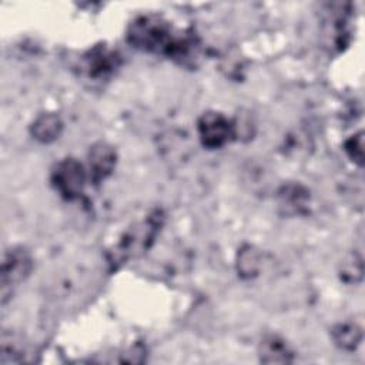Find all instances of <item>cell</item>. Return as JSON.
<instances>
[{"mask_svg": "<svg viewBox=\"0 0 365 365\" xmlns=\"http://www.w3.org/2000/svg\"><path fill=\"white\" fill-rule=\"evenodd\" d=\"M128 41L141 50L158 53L180 61L195 53V41L190 36H173L170 26L158 17L137 19L128 29Z\"/></svg>", "mask_w": 365, "mask_h": 365, "instance_id": "obj_1", "label": "cell"}, {"mask_svg": "<svg viewBox=\"0 0 365 365\" xmlns=\"http://www.w3.org/2000/svg\"><path fill=\"white\" fill-rule=\"evenodd\" d=\"M86 171L74 158L58 161L51 171V182L61 197L74 200L81 195L86 184Z\"/></svg>", "mask_w": 365, "mask_h": 365, "instance_id": "obj_2", "label": "cell"}, {"mask_svg": "<svg viewBox=\"0 0 365 365\" xmlns=\"http://www.w3.org/2000/svg\"><path fill=\"white\" fill-rule=\"evenodd\" d=\"M198 135L207 148H221L235 135V124L221 113L207 111L198 120Z\"/></svg>", "mask_w": 365, "mask_h": 365, "instance_id": "obj_3", "label": "cell"}, {"mask_svg": "<svg viewBox=\"0 0 365 365\" xmlns=\"http://www.w3.org/2000/svg\"><path fill=\"white\" fill-rule=\"evenodd\" d=\"M33 268V259L27 250L23 247H14L3 255L1 262V297L7 289L24 281Z\"/></svg>", "mask_w": 365, "mask_h": 365, "instance_id": "obj_4", "label": "cell"}, {"mask_svg": "<svg viewBox=\"0 0 365 365\" xmlns=\"http://www.w3.org/2000/svg\"><path fill=\"white\" fill-rule=\"evenodd\" d=\"M154 231L155 224H153L151 221H147L137 225V228H133L130 232L125 234V238L121 240V242L114 248V257L111 262L115 264L118 261L128 259L130 257L145 250L154 237Z\"/></svg>", "mask_w": 365, "mask_h": 365, "instance_id": "obj_5", "label": "cell"}, {"mask_svg": "<svg viewBox=\"0 0 365 365\" xmlns=\"http://www.w3.org/2000/svg\"><path fill=\"white\" fill-rule=\"evenodd\" d=\"M115 151L114 148L104 143H96L88 154V177L94 184L104 181L115 167Z\"/></svg>", "mask_w": 365, "mask_h": 365, "instance_id": "obj_6", "label": "cell"}, {"mask_svg": "<svg viewBox=\"0 0 365 365\" xmlns=\"http://www.w3.org/2000/svg\"><path fill=\"white\" fill-rule=\"evenodd\" d=\"M117 64L118 57L114 53L98 47L90 51L87 56H84L81 68L91 78H104L113 73Z\"/></svg>", "mask_w": 365, "mask_h": 365, "instance_id": "obj_7", "label": "cell"}, {"mask_svg": "<svg viewBox=\"0 0 365 365\" xmlns=\"http://www.w3.org/2000/svg\"><path fill=\"white\" fill-rule=\"evenodd\" d=\"M259 361L265 364H287L292 361V351L284 339L271 335L259 344Z\"/></svg>", "mask_w": 365, "mask_h": 365, "instance_id": "obj_8", "label": "cell"}, {"mask_svg": "<svg viewBox=\"0 0 365 365\" xmlns=\"http://www.w3.org/2000/svg\"><path fill=\"white\" fill-rule=\"evenodd\" d=\"M63 123L56 114H41L31 125V134L40 143H51L61 134Z\"/></svg>", "mask_w": 365, "mask_h": 365, "instance_id": "obj_9", "label": "cell"}, {"mask_svg": "<svg viewBox=\"0 0 365 365\" xmlns=\"http://www.w3.org/2000/svg\"><path fill=\"white\" fill-rule=\"evenodd\" d=\"M332 339L341 349L354 351L361 344L362 331L356 324L352 322L338 324L332 329Z\"/></svg>", "mask_w": 365, "mask_h": 365, "instance_id": "obj_10", "label": "cell"}, {"mask_svg": "<svg viewBox=\"0 0 365 365\" xmlns=\"http://www.w3.org/2000/svg\"><path fill=\"white\" fill-rule=\"evenodd\" d=\"M258 261H259L258 252L254 248L248 247L247 250H244L240 255V262H238L241 274L248 275V277L254 275L258 269V264H259Z\"/></svg>", "mask_w": 365, "mask_h": 365, "instance_id": "obj_11", "label": "cell"}, {"mask_svg": "<svg viewBox=\"0 0 365 365\" xmlns=\"http://www.w3.org/2000/svg\"><path fill=\"white\" fill-rule=\"evenodd\" d=\"M362 147H364V134H362V131L352 135L345 143V151H346L348 157L359 165H362V163H364V150H362Z\"/></svg>", "mask_w": 365, "mask_h": 365, "instance_id": "obj_12", "label": "cell"}, {"mask_svg": "<svg viewBox=\"0 0 365 365\" xmlns=\"http://www.w3.org/2000/svg\"><path fill=\"white\" fill-rule=\"evenodd\" d=\"M279 197L282 198V202L285 204L284 207H287V208H289L292 211H298V208L304 207L305 200H307L305 191H301V187L298 188L297 195H291V191L285 190L282 194H279Z\"/></svg>", "mask_w": 365, "mask_h": 365, "instance_id": "obj_13", "label": "cell"}]
</instances>
